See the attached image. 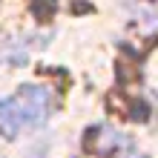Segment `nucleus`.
<instances>
[{
	"label": "nucleus",
	"mask_w": 158,
	"mask_h": 158,
	"mask_svg": "<svg viewBox=\"0 0 158 158\" xmlns=\"http://www.w3.org/2000/svg\"><path fill=\"white\" fill-rule=\"evenodd\" d=\"M52 95L46 86H23L17 95L0 101V129L6 135H17L23 127H35L49 115Z\"/></svg>",
	"instance_id": "nucleus-1"
}]
</instances>
